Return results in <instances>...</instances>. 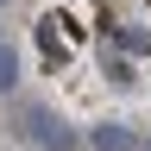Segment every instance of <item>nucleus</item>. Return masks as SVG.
<instances>
[{
	"mask_svg": "<svg viewBox=\"0 0 151 151\" xmlns=\"http://www.w3.org/2000/svg\"><path fill=\"white\" fill-rule=\"evenodd\" d=\"M25 126H32V139L44 151H76V139L63 132V120H50V113H25Z\"/></svg>",
	"mask_w": 151,
	"mask_h": 151,
	"instance_id": "nucleus-1",
	"label": "nucleus"
},
{
	"mask_svg": "<svg viewBox=\"0 0 151 151\" xmlns=\"http://www.w3.org/2000/svg\"><path fill=\"white\" fill-rule=\"evenodd\" d=\"M88 145H94V151H139L132 126H120V120H101V126L88 132Z\"/></svg>",
	"mask_w": 151,
	"mask_h": 151,
	"instance_id": "nucleus-2",
	"label": "nucleus"
},
{
	"mask_svg": "<svg viewBox=\"0 0 151 151\" xmlns=\"http://www.w3.org/2000/svg\"><path fill=\"white\" fill-rule=\"evenodd\" d=\"M13 88H19V50L0 38V94H13Z\"/></svg>",
	"mask_w": 151,
	"mask_h": 151,
	"instance_id": "nucleus-3",
	"label": "nucleus"
},
{
	"mask_svg": "<svg viewBox=\"0 0 151 151\" xmlns=\"http://www.w3.org/2000/svg\"><path fill=\"white\" fill-rule=\"evenodd\" d=\"M0 6H6V0H0Z\"/></svg>",
	"mask_w": 151,
	"mask_h": 151,
	"instance_id": "nucleus-4",
	"label": "nucleus"
}]
</instances>
